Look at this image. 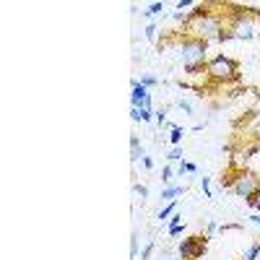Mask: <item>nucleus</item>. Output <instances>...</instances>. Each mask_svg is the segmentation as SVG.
I'll return each mask as SVG.
<instances>
[{
  "label": "nucleus",
  "instance_id": "obj_1",
  "mask_svg": "<svg viewBox=\"0 0 260 260\" xmlns=\"http://www.w3.org/2000/svg\"><path fill=\"white\" fill-rule=\"evenodd\" d=\"M180 57L185 62L187 73H198L203 68V60H206V42L203 39H190L182 45L180 50Z\"/></svg>",
  "mask_w": 260,
  "mask_h": 260
},
{
  "label": "nucleus",
  "instance_id": "obj_2",
  "mask_svg": "<svg viewBox=\"0 0 260 260\" xmlns=\"http://www.w3.org/2000/svg\"><path fill=\"white\" fill-rule=\"evenodd\" d=\"M206 73H208L213 81H234V78H237V62H234L232 57L216 55V57L206 65Z\"/></svg>",
  "mask_w": 260,
  "mask_h": 260
},
{
  "label": "nucleus",
  "instance_id": "obj_3",
  "mask_svg": "<svg viewBox=\"0 0 260 260\" xmlns=\"http://www.w3.org/2000/svg\"><path fill=\"white\" fill-rule=\"evenodd\" d=\"M257 31H260V21H255L252 13H240L232 29V39H252Z\"/></svg>",
  "mask_w": 260,
  "mask_h": 260
},
{
  "label": "nucleus",
  "instance_id": "obj_4",
  "mask_svg": "<svg viewBox=\"0 0 260 260\" xmlns=\"http://www.w3.org/2000/svg\"><path fill=\"white\" fill-rule=\"evenodd\" d=\"M260 190V180L255 175H240L234 182H232V192L234 195H240V198H252V195Z\"/></svg>",
  "mask_w": 260,
  "mask_h": 260
},
{
  "label": "nucleus",
  "instance_id": "obj_5",
  "mask_svg": "<svg viewBox=\"0 0 260 260\" xmlns=\"http://www.w3.org/2000/svg\"><path fill=\"white\" fill-rule=\"evenodd\" d=\"M203 252H206V237H190V240H182V245H180L182 260H195Z\"/></svg>",
  "mask_w": 260,
  "mask_h": 260
},
{
  "label": "nucleus",
  "instance_id": "obj_6",
  "mask_svg": "<svg viewBox=\"0 0 260 260\" xmlns=\"http://www.w3.org/2000/svg\"><path fill=\"white\" fill-rule=\"evenodd\" d=\"M198 31H201L203 42H206V39H221V34H224L221 21L213 18V16H206V13H203V18L198 21Z\"/></svg>",
  "mask_w": 260,
  "mask_h": 260
},
{
  "label": "nucleus",
  "instance_id": "obj_7",
  "mask_svg": "<svg viewBox=\"0 0 260 260\" xmlns=\"http://www.w3.org/2000/svg\"><path fill=\"white\" fill-rule=\"evenodd\" d=\"M130 99H133V107H151V94L146 86H141V81L133 78V94H130Z\"/></svg>",
  "mask_w": 260,
  "mask_h": 260
},
{
  "label": "nucleus",
  "instance_id": "obj_8",
  "mask_svg": "<svg viewBox=\"0 0 260 260\" xmlns=\"http://www.w3.org/2000/svg\"><path fill=\"white\" fill-rule=\"evenodd\" d=\"M130 115H133V120L138 122H151V117H154V112H151V107H133L130 110Z\"/></svg>",
  "mask_w": 260,
  "mask_h": 260
},
{
  "label": "nucleus",
  "instance_id": "obj_9",
  "mask_svg": "<svg viewBox=\"0 0 260 260\" xmlns=\"http://www.w3.org/2000/svg\"><path fill=\"white\" fill-rule=\"evenodd\" d=\"M182 192H185V187H182V185H172V187L161 190V198H164V201H175L177 195H182Z\"/></svg>",
  "mask_w": 260,
  "mask_h": 260
},
{
  "label": "nucleus",
  "instance_id": "obj_10",
  "mask_svg": "<svg viewBox=\"0 0 260 260\" xmlns=\"http://www.w3.org/2000/svg\"><path fill=\"white\" fill-rule=\"evenodd\" d=\"M257 257H260V245H257V242H252V245L242 252V260H257Z\"/></svg>",
  "mask_w": 260,
  "mask_h": 260
},
{
  "label": "nucleus",
  "instance_id": "obj_11",
  "mask_svg": "<svg viewBox=\"0 0 260 260\" xmlns=\"http://www.w3.org/2000/svg\"><path fill=\"white\" fill-rule=\"evenodd\" d=\"M130 148H133V161H138V159L143 156V151H141V143H138V138H130Z\"/></svg>",
  "mask_w": 260,
  "mask_h": 260
},
{
  "label": "nucleus",
  "instance_id": "obj_12",
  "mask_svg": "<svg viewBox=\"0 0 260 260\" xmlns=\"http://www.w3.org/2000/svg\"><path fill=\"white\" fill-rule=\"evenodd\" d=\"M159 81H156V76H151V73H143L141 76V86H146V89H151V86H156Z\"/></svg>",
  "mask_w": 260,
  "mask_h": 260
},
{
  "label": "nucleus",
  "instance_id": "obj_13",
  "mask_svg": "<svg viewBox=\"0 0 260 260\" xmlns=\"http://www.w3.org/2000/svg\"><path fill=\"white\" fill-rule=\"evenodd\" d=\"M175 211H177V203H175V201H172V203H169V206H167L164 211H159V216H156V219H161V221H164V219H167V216H172V213H175Z\"/></svg>",
  "mask_w": 260,
  "mask_h": 260
},
{
  "label": "nucleus",
  "instance_id": "obj_14",
  "mask_svg": "<svg viewBox=\"0 0 260 260\" xmlns=\"http://www.w3.org/2000/svg\"><path fill=\"white\" fill-rule=\"evenodd\" d=\"M169 141H172V143H180V141H182V127H177V125H172V133H169Z\"/></svg>",
  "mask_w": 260,
  "mask_h": 260
},
{
  "label": "nucleus",
  "instance_id": "obj_15",
  "mask_svg": "<svg viewBox=\"0 0 260 260\" xmlns=\"http://www.w3.org/2000/svg\"><path fill=\"white\" fill-rule=\"evenodd\" d=\"M161 11H164V3H151L143 13H146V16H156V13H161Z\"/></svg>",
  "mask_w": 260,
  "mask_h": 260
},
{
  "label": "nucleus",
  "instance_id": "obj_16",
  "mask_svg": "<svg viewBox=\"0 0 260 260\" xmlns=\"http://www.w3.org/2000/svg\"><path fill=\"white\" fill-rule=\"evenodd\" d=\"M161 180L169 185V182H175V172H172V167H164L161 169Z\"/></svg>",
  "mask_w": 260,
  "mask_h": 260
},
{
  "label": "nucleus",
  "instance_id": "obj_17",
  "mask_svg": "<svg viewBox=\"0 0 260 260\" xmlns=\"http://www.w3.org/2000/svg\"><path fill=\"white\" fill-rule=\"evenodd\" d=\"M133 192H136V195H138V198L143 201V198H146V195H148V187H146V185H133Z\"/></svg>",
  "mask_w": 260,
  "mask_h": 260
},
{
  "label": "nucleus",
  "instance_id": "obj_18",
  "mask_svg": "<svg viewBox=\"0 0 260 260\" xmlns=\"http://www.w3.org/2000/svg\"><path fill=\"white\" fill-rule=\"evenodd\" d=\"M169 161H182V148H172V154H169Z\"/></svg>",
  "mask_w": 260,
  "mask_h": 260
},
{
  "label": "nucleus",
  "instance_id": "obj_19",
  "mask_svg": "<svg viewBox=\"0 0 260 260\" xmlns=\"http://www.w3.org/2000/svg\"><path fill=\"white\" fill-rule=\"evenodd\" d=\"M156 31H159V29H156L154 24H151V26H146V39H156Z\"/></svg>",
  "mask_w": 260,
  "mask_h": 260
},
{
  "label": "nucleus",
  "instance_id": "obj_20",
  "mask_svg": "<svg viewBox=\"0 0 260 260\" xmlns=\"http://www.w3.org/2000/svg\"><path fill=\"white\" fill-rule=\"evenodd\" d=\"M247 203H250V206H255V208H257V211H260V190H257V192H255V195H252V198H250V201H247Z\"/></svg>",
  "mask_w": 260,
  "mask_h": 260
},
{
  "label": "nucleus",
  "instance_id": "obj_21",
  "mask_svg": "<svg viewBox=\"0 0 260 260\" xmlns=\"http://www.w3.org/2000/svg\"><path fill=\"white\" fill-rule=\"evenodd\" d=\"M201 185H203V192H206V198H211V182H208V177H203V180H201Z\"/></svg>",
  "mask_w": 260,
  "mask_h": 260
},
{
  "label": "nucleus",
  "instance_id": "obj_22",
  "mask_svg": "<svg viewBox=\"0 0 260 260\" xmlns=\"http://www.w3.org/2000/svg\"><path fill=\"white\" fill-rule=\"evenodd\" d=\"M151 250H154V242H148V245H146V250L141 252V260H148V255H151Z\"/></svg>",
  "mask_w": 260,
  "mask_h": 260
},
{
  "label": "nucleus",
  "instance_id": "obj_23",
  "mask_svg": "<svg viewBox=\"0 0 260 260\" xmlns=\"http://www.w3.org/2000/svg\"><path fill=\"white\" fill-rule=\"evenodd\" d=\"M182 229H185V224H180V226H169V234H172V237H177V234H182Z\"/></svg>",
  "mask_w": 260,
  "mask_h": 260
},
{
  "label": "nucleus",
  "instance_id": "obj_24",
  "mask_svg": "<svg viewBox=\"0 0 260 260\" xmlns=\"http://www.w3.org/2000/svg\"><path fill=\"white\" fill-rule=\"evenodd\" d=\"M164 120H167V110H164V107H161V110H159V112H156V122H159V125H161V122H164Z\"/></svg>",
  "mask_w": 260,
  "mask_h": 260
},
{
  "label": "nucleus",
  "instance_id": "obj_25",
  "mask_svg": "<svg viewBox=\"0 0 260 260\" xmlns=\"http://www.w3.org/2000/svg\"><path fill=\"white\" fill-rule=\"evenodd\" d=\"M180 110H185V112H192V104H190V102H185V99H180Z\"/></svg>",
  "mask_w": 260,
  "mask_h": 260
},
{
  "label": "nucleus",
  "instance_id": "obj_26",
  "mask_svg": "<svg viewBox=\"0 0 260 260\" xmlns=\"http://www.w3.org/2000/svg\"><path fill=\"white\" fill-rule=\"evenodd\" d=\"M182 8H192V3H190V0H180V3H177V11H182Z\"/></svg>",
  "mask_w": 260,
  "mask_h": 260
},
{
  "label": "nucleus",
  "instance_id": "obj_27",
  "mask_svg": "<svg viewBox=\"0 0 260 260\" xmlns=\"http://www.w3.org/2000/svg\"><path fill=\"white\" fill-rule=\"evenodd\" d=\"M143 167H146V169H151V167H154V161H151L148 156H143Z\"/></svg>",
  "mask_w": 260,
  "mask_h": 260
},
{
  "label": "nucleus",
  "instance_id": "obj_28",
  "mask_svg": "<svg viewBox=\"0 0 260 260\" xmlns=\"http://www.w3.org/2000/svg\"><path fill=\"white\" fill-rule=\"evenodd\" d=\"M250 221H252V224H257V226H260V216H257V213H255V216H250Z\"/></svg>",
  "mask_w": 260,
  "mask_h": 260
},
{
  "label": "nucleus",
  "instance_id": "obj_29",
  "mask_svg": "<svg viewBox=\"0 0 260 260\" xmlns=\"http://www.w3.org/2000/svg\"><path fill=\"white\" fill-rule=\"evenodd\" d=\"M164 260H175V257H164Z\"/></svg>",
  "mask_w": 260,
  "mask_h": 260
},
{
  "label": "nucleus",
  "instance_id": "obj_30",
  "mask_svg": "<svg viewBox=\"0 0 260 260\" xmlns=\"http://www.w3.org/2000/svg\"><path fill=\"white\" fill-rule=\"evenodd\" d=\"M257 260H260V257H257Z\"/></svg>",
  "mask_w": 260,
  "mask_h": 260
}]
</instances>
